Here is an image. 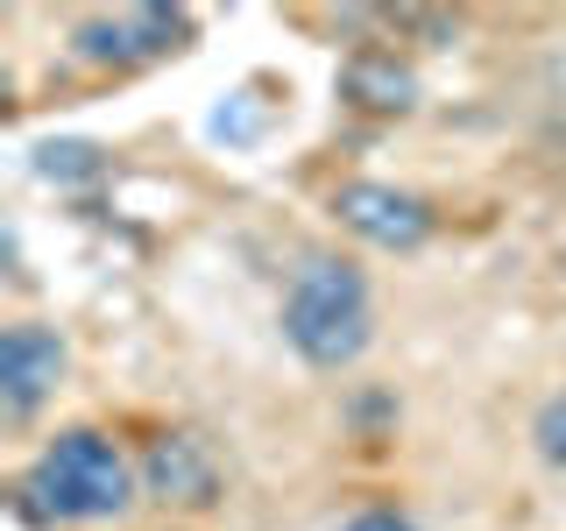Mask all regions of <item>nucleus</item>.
<instances>
[{"mask_svg":"<svg viewBox=\"0 0 566 531\" xmlns=\"http://www.w3.org/2000/svg\"><path fill=\"white\" fill-rule=\"evenodd\" d=\"M142 503L135 454L106 425H57L14 475V518L35 531L57 524H120Z\"/></svg>","mask_w":566,"mask_h":531,"instance_id":"nucleus-1","label":"nucleus"},{"mask_svg":"<svg viewBox=\"0 0 566 531\" xmlns=\"http://www.w3.org/2000/svg\"><path fill=\"white\" fill-rule=\"evenodd\" d=\"M276 319H283V341H291V354L305 368H318V376L354 368L368 354V341H376V298H368L361 262L333 256V248H312L291 270V283H283Z\"/></svg>","mask_w":566,"mask_h":531,"instance_id":"nucleus-2","label":"nucleus"},{"mask_svg":"<svg viewBox=\"0 0 566 531\" xmlns=\"http://www.w3.org/2000/svg\"><path fill=\"white\" fill-rule=\"evenodd\" d=\"M135 475H142V503L170 510V518H206L220 510L227 496V468H220V447L191 425H164L135 447Z\"/></svg>","mask_w":566,"mask_h":531,"instance_id":"nucleus-3","label":"nucleus"},{"mask_svg":"<svg viewBox=\"0 0 566 531\" xmlns=\"http://www.w3.org/2000/svg\"><path fill=\"white\" fill-rule=\"evenodd\" d=\"M191 43V14L185 8H114V14H85L71 29V58L78 64H114V71H135V64H156L170 50Z\"/></svg>","mask_w":566,"mask_h":531,"instance_id":"nucleus-4","label":"nucleus"},{"mask_svg":"<svg viewBox=\"0 0 566 531\" xmlns=\"http://www.w3.org/2000/svg\"><path fill=\"white\" fill-rule=\"evenodd\" d=\"M333 220H340L354 241L382 248V256H411V248H424V241H432L439 212H432V199H418V191H403V185H376V177H347V185L333 191Z\"/></svg>","mask_w":566,"mask_h":531,"instance_id":"nucleus-5","label":"nucleus"},{"mask_svg":"<svg viewBox=\"0 0 566 531\" xmlns=\"http://www.w3.org/2000/svg\"><path fill=\"white\" fill-rule=\"evenodd\" d=\"M64 368H71V347H64L57 326H43V319H8V326H0V418L29 425L57 397Z\"/></svg>","mask_w":566,"mask_h":531,"instance_id":"nucleus-6","label":"nucleus"},{"mask_svg":"<svg viewBox=\"0 0 566 531\" xmlns=\"http://www.w3.org/2000/svg\"><path fill=\"white\" fill-rule=\"evenodd\" d=\"M340 100L361 114H411L418 106V64L389 43H354L340 58Z\"/></svg>","mask_w":566,"mask_h":531,"instance_id":"nucleus-7","label":"nucleus"},{"mask_svg":"<svg viewBox=\"0 0 566 531\" xmlns=\"http://www.w3.org/2000/svg\"><path fill=\"white\" fill-rule=\"evenodd\" d=\"M531 454H538L545 468L566 475V383L538 404V412H531Z\"/></svg>","mask_w":566,"mask_h":531,"instance_id":"nucleus-8","label":"nucleus"},{"mask_svg":"<svg viewBox=\"0 0 566 531\" xmlns=\"http://www.w3.org/2000/svg\"><path fill=\"white\" fill-rule=\"evenodd\" d=\"M333 531H418V524L403 518L397 503H368V510H354V518H340Z\"/></svg>","mask_w":566,"mask_h":531,"instance_id":"nucleus-9","label":"nucleus"},{"mask_svg":"<svg viewBox=\"0 0 566 531\" xmlns=\"http://www.w3.org/2000/svg\"><path fill=\"white\" fill-rule=\"evenodd\" d=\"M43 170H50V177H57V170H99V156L85 149V142H64V149L50 142V149H43Z\"/></svg>","mask_w":566,"mask_h":531,"instance_id":"nucleus-10","label":"nucleus"}]
</instances>
